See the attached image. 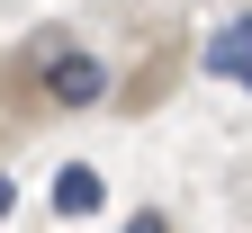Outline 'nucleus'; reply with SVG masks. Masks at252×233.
Returning a JSON list of instances; mask_svg holds the SVG:
<instances>
[{"instance_id":"nucleus-1","label":"nucleus","mask_w":252,"mask_h":233,"mask_svg":"<svg viewBox=\"0 0 252 233\" xmlns=\"http://www.w3.org/2000/svg\"><path fill=\"white\" fill-rule=\"evenodd\" d=\"M36 72H45L54 108H99V99H108V63L90 45H72V36H36Z\"/></svg>"},{"instance_id":"nucleus-2","label":"nucleus","mask_w":252,"mask_h":233,"mask_svg":"<svg viewBox=\"0 0 252 233\" xmlns=\"http://www.w3.org/2000/svg\"><path fill=\"white\" fill-rule=\"evenodd\" d=\"M99 207H108V180L90 171V161H63V171H54V215L81 224V215H99Z\"/></svg>"},{"instance_id":"nucleus-3","label":"nucleus","mask_w":252,"mask_h":233,"mask_svg":"<svg viewBox=\"0 0 252 233\" xmlns=\"http://www.w3.org/2000/svg\"><path fill=\"white\" fill-rule=\"evenodd\" d=\"M207 72H216V81L234 72V81L252 90V18H225V27L207 36Z\"/></svg>"},{"instance_id":"nucleus-4","label":"nucleus","mask_w":252,"mask_h":233,"mask_svg":"<svg viewBox=\"0 0 252 233\" xmlns=\"http://www.w3.org/2000/svg\"><path fill=\"white\" fill-rule=\"evenodd\" d=\"M126 233H171V215H162V207H144V215H126Z\"/></svg>"},{"instance_id":"nucleus-5","label":"nucleus","mask_w":252,"mask_h":233,"mask_svg":"<svg viewBox=\"0 0 252 233\" xmlns=\"http://www.w3.org/2000/svg\"><path fill=\"white\" fill-rule=\"evenodd\" d=\"M9 207H18V188H9V171H0V215H9Z\"/></svg>"}]
</instances>
